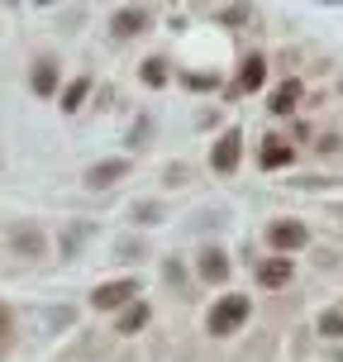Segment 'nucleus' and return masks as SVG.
Here are the masks:
<instances>
[{
  "label": "nucleus",
  "mask_w": 343,
  "mask_h": 362,
  "mask_svg": "<svg viewBox=\"0 0 343 362\" xmlns=\"http://www.w3.org/2000/svg\"><path fill=\"white\" fill-rule=\"evenodd\" d=\"M296 100H301V81H296V76H286V81H281V86L272 90V115H291V110H296Z\"/></svg>",
  "instance_id": "nucleus-13"
},
{
  "label": "nucleus",
  "mask_w": 343,
  "mask_h": 362,
  "mask_svg": "<svg viewBox=\"0 0 343 362\" xmlns=\"http://www.w3.org/2000/svg\"><path fill=\"white\" fill-rule=\"evenodd\" d=\"M291 276H296V267H291V257L286 253H277V257H262L253 267V281L262 291H281V286H291Z\"/></svg>",
  "instance_id": "nucleus-5"
},
{
  "label": "nucleus",
  "mask_w": 343,
  "mask_h": 362,
  "mask_svg": "<svg viewBox=\"0 0 343 362\" xmlns=\"http://www.w3.org/2000/svg\"><path fill=\"white\" fill-rule=\"evenodd\" d=\"M10 248L24 257H43V234H38L34 224H19V229H10Z\"/></svg>",
  "instance_id": "nucleus-10"
},
{
  "label": "nucleus",
  "mask_w": 343,
  "mask_h": 362,
  "mask_svg": "<svg viewBox=\"0 0 343 362\" xmlns=\"http://www.w3.org/2000/svg\"><path fill=\"white\" fill-rule=\"evenodd\" d=\"M129 177V158H105V163L86 167V186L91 191H100V186H115V181Z\"/></svg>",
  "instance_id": "nucleus-6"
},
{
  "label": "nucleus",
  "mask_w": 343,
  "mask_h": 362,
  "mask_svg": "<svg viewBox=\"0 0 343 362\" xmlns=\"http://www.w3.org/2000/svg\"><path fill=\"white\" fill-rule=\"evenodd\" d=\"M91 238V224H67L62 229V238H57V248H62V257H76V248Z\"/></svg>",
  "instance_id": "nucleus-16"
},
{
  "label": "nucleus",
  "mask_w": 343,
  "mask_h": 362,
  "mask_svg": "<svg viewBox=\"0 0 343 362\" xmlns=\"http://www.w3.org/2000/svg\"><path fill=\"white\" fill-rule=\"evenodd\" d=\"M38 5H53V0H38Z\"/></svg>",
  "instance_id": "nucleus-20"
},
{
  "label": "nucleus",
  "mask_w": 343,
  "mask_h": 362,
  "mask_svg": "<svg viewBox=\"0 0 343 362\" xmlns=\"http://www.w3.org/2000/svg\"><path fill=\"white\" fill-rule=\"evenodd\" d=\"M257 163L267 167V172H277V167H291V163H296V148L281 144V139H267V144H262V153H257Z\"/></svg>",
  "instance_id": "nucleus-11"
},
{
  "label": "nucleus",
  "mask_w": 343,
  "mask_h": 362,
  "mask_svg": "<svg viewBox=\"0 0 343 362\" xmlns=\"http://www.w3.org/2000/svg\"><path fill=\"white\" fill-rule=\"evenodd\" d=\"M148 315H153V310H148V300H129L124 310H120V334H139V329L148 325Z\"/></svg>",
  "instance_id": "nucleus-14"
},
{
  "label": "nucleus",
  "mask_w": 343,
  "mask_h": 362,
  "mask_svg": "<svg viewBox=\"0 0 343 362\" xmlns=\"http://www.w3.org/2000/svg\"><path fill=\"white\" fill-rule=\"evenodd\" d=\"M91 86H95L91 76H76V81H67V86H62V115H76V110H81V100L91 95Z\"/></svg>",
  "instance_id": "nucleus-15"
},
{
  "label": "nucleus",
  "mask_w": 343,
  "mask_h": 362,
  "mask_svg": "<svg viewBox=\"0 0 343 362\" xmlns=\"http://www.w3.org/2000/svg\"><path fill=\"white\" fill-rule=\"evenodd\" d=\"M134 219H139V224H163L167 210L158 205V200H139V205H134Z\"/></svg>",
  "instance_id": "nucleus-18"
},
{
  "label": "nucleus",
  "mask_w": 343,
  "mask_h": 362,
  "mask_svg": "<svg viewBox=\"0 0 343 362\" xmlns=\"http://www.w3.org/2000/svg\"><path fill=\"white\" fill-rule=\"evenodd\" d=\"M129 300H139V276H120V281H100L91 291V305L95 310H124Z\"/></svg>",
  "instance_id": "nucleus-3"
},
{
  "label": "nucleus",
  "mask_w": 343,
  "mask_h": 362,
  "mask_svg": "<svg viewBox=\"0 0 343 362\" xmlns=\"http://www.w3.org/2000/svg\"><path fill=\"white\" fill-rule=\"evenodd\" d=\"M262 86H267V57L248 53L238 62V90H262Z\"/></svg>",
  "instance_id": "nucleus-7"
},
{
  "label": "nucleus",
  "mask_w": 343,
  "mask_h": 362,
  "mask_svg": "<svg viewBox=\"0 0 343 362\" xmlns=\"http://www.w3.org/2000/svg\"><path fill=\"white\" fill-rule=\"evenodd\" d=\"M196 272L210 281V286H219V281H229V257L219 253V248H205V253L196 257Z\"/></svg>",
  "instance_id": "nucleus-8"
},
{
  "label": "nucleus",
  "mask_w": 343,
  "mask_h": 362,
  "mask_svg": "<svg viewBox=\"0 0 343 362\" xmlns=\"http://www.w3.org/2000/svg\"><path fill=\"white\" fill-rule=\"evenodd\" d=\"M139 76H144V86H153V90L167 86V62H163V57H148L144 67H139Z\"/></svg>",
  "instance_id": "nucleus-17"
},
{
  "label": "nucleus",
  "mask_w": 343,
  "mask_h": 362,
  "mask_svg": "<svg viewBox=\"0 0 343 362\" xmlns=\"http://www.w3.org/2000/svg\"><path fill=\"white\" fill-rule=\"evenodd\" d=\"M29 90H34V95H53V90H57V62H53V57H38V62H34Z\"/></svg>",
  "instance_id": "nucleus-9"
},
{
  "label": "nucleus",
  "mask_w": 343,
  "mask_h": 362,
  "mask_svg": "<svg viewBox=\"0 0 343 362\" xmlns=\"http://www.w3.org/2000/svg\"><path fill=\"white\" fill-rule=\"evenodd\" d=\"M267 243H272V253H301L310 243V229L301 224V219H272L267 224Z\"/></svg>",
  "instance_id": "nucleus-2"
},
{
  "label": "nucleus",
  "mask_w": 343,
  "mask_h": 362,
  "mask_svg": "<svg viewBox=\"0 0 343 362\" xmlns=\"http://www.w3.org/2000/svg\"><path fill=\"white\" fill-rule=\"evenodd\" d=\"M110 29H115L120 38H134V34H144V29H148V15H144V10H134V5H129V10H120V15L110 19Z\"/></svg>",
  "instance_id": "nucleus-12"
},
{
  "label": "nucleus",
  "mask_w": 343,
  "mask_h": 362,
  "mask_svg": "<svg viewBox=\"0 0 343 362\" xmlns=\"http://www.w3.org/2000/svg\"><path fill=\"white\" fill-rule=\"evenodd\" d=\"M320 334L325 339H343V310H325L320 315Z\"/></svg>",
  "instance_id": "nucleus-19"
},
{
  "label": "nucleus",
  "mask_w": 343,
  "mask_h": 362,
  "mask_svg": "<svg viewBox=\"0 0 343 362\" xmlns=\"http://www.w3.org/2000/svg\"><path fill=\"white\" fill-rule=\"evenodd\" d=\"M248 315H253V300H248V296H238V291H229V296H219V300H215L205 329H210L215 339H229V334H238V329L248 325Z\"/></svg>",
  "instance_id": "nucleus-1"
},
{
  "label": "nucleus",
  "mask_w": 343,
  "mask_h": 362,
  "mask_svg": "<svg viewBox=\"0 0 343 362\" xmlns=\"http://www.w3.org/2000/svg\"><path fill=\"white\" fill-rule=\"evenodd\" d=\"M238 158H243V129L229 124V129H224V134L215 139V144H210V167L229 177V172L238 167Z\"/></svg>",
  "instance_id": "nucleus-4"
}]
</instances>
